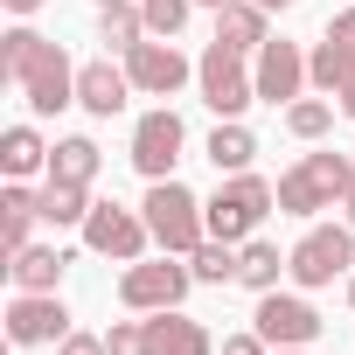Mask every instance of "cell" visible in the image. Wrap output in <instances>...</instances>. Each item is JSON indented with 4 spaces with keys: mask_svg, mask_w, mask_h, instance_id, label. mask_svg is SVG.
I'll return each mask as SVG.
<instances>
[{
    "mask_svg": "<svg viewBox=\"0 0 355 355\" xmlns=\"http://www.w3.org/2000/svg\"><path fill=\"white\" fill-rule=\"evenodd\" d=\"M258 8H265V15H279V8H300V0H258Z\"/></svg>",
    "mask_w": 355,
    "mask_h": 355,
    "instance_id": "cell-36",
    "label": "cell"
},
{
    "mask_svg": "<svg viewBox=\"0 0 355 355\" xmlns=\"http://www.w3.org/2000/svg\"><path fill=\"white\" fill-rule=\"evenodd\" d=\"M327 35H341V42H355V8H341V15L327 21Z\"/></svg>",
    "mask_w": 355,
    "mask_h": 355,
    "instance_id": "cell-32",
    "label": "cell"
},
{
    "mask_svg": "<svg viewBox=\"0 0 355 355\" xmlns=\"http://www.w3.org/2000/svg\"><path fill=\"white\" fill-rule=\"evenodd\" d=\"M125 77H132V91H146V98H174V91L196 77V63L174 49L167 35H146V42L125 49Z\"/></svg>",
    "mask_w": 355,
    "mask_h": 355,
    "instance_id": "cell-9",
    "label": "cell"
},
{
    "mask_svg": "<svg viewBox=\"0 0 355 355\" xmlns=\"http://www.w3.org/2000/svg\"><path fill=\"white\" fill-rule=\"evenodd\" d=\"M35 223H42V189L8 182V196H0V237H8V258L21 244H35Z\"/></svg>",
    "mask_w": 355,
    "mask_h": 355,
    "instance_id": "cell-15",
    "label": "cell"
},
{
    "mask_svg": "<svg viewBox=\"0 0 355 355\" xmlns=\"http://www.w3.org/2000/svg\"><path fill=\"white\" fill-rule=\"evenodd\" d=\"M63 251L56 244H21L15 251V265H8V279H15V293H56L63 286Z\"/></svg>",
    "mask_w": 355,
    "mask_h": 355,
    "instance_id": "cell-16",
    "label": "cell"
},
{
    "mask_svg": "<svg viewBox=\"0 0 355 355\" xmlns=\"http://www.w3.org/2000/svg\"><path fill=\"white\" fill-rule=\"evenodd\" d=\"M348 77H355V42H341V35H320V49L306 56V84H313L320 98H334Z\"/></svg>",
    "mask_w": 355,
    "mask_h": 355,
    "instance_id": "cell-20",
    "label": "cell"
},
{
    "mask_svg": "<svg viewBox=\"0 0 355 355\" xmlns=\"http://www.w3.org/2000/svg\"><path fill=\"white\" fill-rule=\"evenodd\" d=\"M98 42L105 49H132V42H146V15H139V0H125V8H98Z\"/></svg>",
    "mask_w": 355,
    "mask_h": 355,
    "instance_id": "cell-25",
    "label": "cell"
},
{
    "mask_svg": "<svg viewBox=\"0 0 355 355\" xmlns=\"http://www.w3.org/2000/svg\"><path fill=\"white\" fill-rule=\"evenodd\" d=\"M182 146H189V125H182V112L174 105H153L139 125H132V167L146 174V182H167L174 174V160H182Z\"/></svg>",
    "mask_w": 355,
    "mask_h": 355,
    "instance_id": "cell-8",
    "label": "cell"
},
{
    "mask_svg": "<svg viewBox=\"0 0 355 355\" xmlns=\"http://www.w3.org/2000/svg\"><path fill=\"white\" fill-rule=\"evenodd\" d=\"M341 223H348V230H355V189H348V196H341Z\"/></svg>",
    "mask_w": 355,
    "mask_h": 355,
    "instance_id": "cell-35",
    "label": "cell"
},
{
    "mask_svg": "<svg viewBox=\"0 0 355 355\" xmlns=\"http://www.w3.org/2000/svg\"><path fill=\"white\" fill-rule=\"evenodd\" d=\"M0 77L21 84L35 119H56L63 105H77V63L63 56V42L35 35L28 21H15L8 35H0Z\"/></svg>",
    "mask_w": 355,
    "mask_h": 355,
    "instance_id": "cell-1",
    "label": "cell"
},
{
    "mask_svg": "<svg viewBox=\"0 0 355 355\" xmlns=\"http://www.w3.org/2000/svg\"><path fill=\"white\" fill-rule=\"evenodd\" d=\"M334 105H341V112H348V119H355V77H348V84H341V91H334Z\"/></svg>",
    "mask_w": 355,
    "mask_h": 355,
    "instance_id": "cell-33",
    "label": "cell"
},
{
    "mask_svg": "<svg viewBox=\"0 0 355 355\" xmlns=\"http://www.w3.org/2000/svg\"><path fill=\"white\" fill-rule=\"evenodd\" d=\"M189 286H196V265H189V258H174V251H160V258L125 265L119 300H125L132 313H160V306H182V300H189Z\"/></svg>",
    "mask_w": 355,
    "mask_h": 355,
    "instance_id": "cell-6",
    "label": "cell"
},
{
    "mask_svg": "<svg viewBox=\"0 0 355 355\" xmlns=\"http://www.w3.org/2000/svg\"><path fill=\"white\" fill-rule=\"evenodd\" d=\"M0 167H8V182L49 174V139H42L35 125H8V132H0Z\"/></svg>",
    "mask_w": 355,
    "mask_h": 355,
    "instance_id": "cell-17",
    "label": "cell"
},
{
    "mask_svg": "<svg viewBox=\"0 0 355 355\" xmlns=\"http://www.w3.org/2000/svg\"><path fill=\"white\" fill-rule=\"evenodd\" d=\"M196 91L216 119H244V105H258V77L244 70V49L230 42H209L202 63H196Z\"/></svg>",
    "mask_w": 355,
    "mask_h": 355,
    "instance_id": "cell-5",
    "label": "cell"
},
{
    "mask_svg": "<svg viewBox=\"0 0 355 355\" xmlns=\"http://www.w3.org/2000/svg\"><path fill=\"white\" fill-rule=\"evenodd\" d=\"M251 327L272 341V348H313L320 341V313L300 300V293H258V313H251Z\"/></svg>",
    "mask_w": 355,
    "mask_h": 355,
    "instance_id": "cell-10",
    "label": "cell"
},
{
    "mask_svg": "<svg viewBox=\"0 0 355 355\" xmlns=\"http://www.w3.org/2000/svg\"><path fill=\"white\" fill-rule=\"evenodd\" d=\"M272 355H306V348H272Z\"/></svg>",
    "mask_w": 355,
    "mask_h": 355,
    "instance_id": "cell-39",
    "label": "cell"
},
{
    "mask_svg": "<svg viewBox=\"0 0 355 355\" xmlns=\"http://www.w3.org/2000/svg\"><path fill=\"white\" fill-rule=\"evenodd\" d=\"M189 265H196V286H230V279H237V244L209 237V244H202Z\"/></svg>",
    "mask_w": 355,
    "mask_h": 355,
    "instance_id": "cell-27",
    "label": "cell"
},
{
    "mask_svg": "<svg viewBox=\"0 0 355 355\" xmlns=\"http://www.w3.org/2000/svg\"><path fill=\"white\" fill-rule=\"evenodd\" d=\"M98 8H125V0H98Z\"/></svg>",
    "mask_w": 355,
    "mask_h": 355,
    "instance_id": "cell-40",
    "label": "cell"
},
{
    "mask_svg": "<svg viewBox=\"0 0 355 355\" xmlns=\"http://www.w3.org/2000/svg\"><path fill=\"white\" fill-rule=\"evenodd\" d=\"M223 355H272V341L251 327V334H223Z\"/></svg>",
    "mask_w": 355,
    "mask_h": 355,
    "instance_id": "cell-31",
    "label": "cell"
},
{
    "mask_svg": "<svg viewBox=\"0 0 355 355\" xmlns=\"http://www.w3.org/2000/svg\"><path fill=\"white\" fill-rule=\"evenodd\" d=\"M272 209H279V189L265 182V174H251V167H244V174H230V182H223V189L202 202L209 237H223V244H244V237H251V230H258Z\"/></svg>",
    "mask_w": 355,
    "mask_h": 355,
    "instance_id": "cell-3",
    "label": "cell"
},
{
    "mask_svg": "<svg viewBox=\"0 0 355 355\" xmlns=\"http://www.w3.org/2000/svg\"><path fill=\"white\" fill-rule=\"evenodd\" d=\"M334 112H341L334 98H293V105H286V132H293V139H327Z\"/></svg>",
    "mask_w": 355,
    "mask_h": 355,
    "instance_id": "cell-26",
    "label": "cell"
},
{
    "mask_svg": "<svg viewBox=\"0 0 355 355\" xmlns=\"http://www.w3.org/2000/svg\"><path fill=\"white\" fill-rule=\"evenodd\" d=\"M189 8L196 0H139V15H146V35H182V21H189Z\"/></svg>",
    "mask_w": 355,
    "mask_h": 355,
    "instance_id": "cell-28",
    "label": "cell"
},
{
    "mask_svg": "<svg viewBox=\"0 0 355 355\" xmlns=\"http://www.w3.org/2000/svg\"><path fill=\"white\" fill-rule=\"evenodd\" d=\"M105 348H112V355H153V341H146V320H112Z\"/></svg>",
    "mask_w": 355,
    "mask_h": 355,
    "instance_id": "cell-29",
    "label": "cell"
},
{
    "mask_svg": "<svg viewBox=\"0 0 355 355\" xmlns=\"http://www.w3.org/2000/svg\"><path fill=\"white\" fill-rule=\"evenodd\" d=\"M77 230H84V244H91L98 258H119V265H139V258H146V244H153L146 216H139V209H125V202H91V216H84Z\"/></svg>",
    "mask_w": 355,
    "mask_h": 355,
    "instance_id": "cell-7",
    "label": "cell"
},
{
    "mask_svg": "<svg viewBox=\"0 0 355 355\" xmlns=\"http://www.w3.org/2000/svg\"><path fill=\"white\" fill-rule=\"evenodd\" d=\"M0 8H8V15H21V21H28V15L42 8V0H0Z\"/></svg>",
    "mask_w": 355,
    "mask_h": 355,
    "instance_id": "cell-34",
    "label": "cell"
},
{
    "mask_svg": "<svg viewBox=\"0 0 355 355\" xmlns=\"http://www.w3.org/2000/svg\"><path fill=\"white\" fill-rule=\"evenodd\" d=\"M286 272H293V286H334V279H348L355 272V230L348 223H306V237L286 251Z\"/></svg>",
    "mask_w": 355,
    "mask_h": 355,
    "instance_id": "cell-4",
    "label": "cell"
},
{
    "mask_svg": "<svg viewBox=\"0 0 355 355\" xmlns=\"http://www.w3.org/2000/svg\"><path fill=\"white\" fill-rule=\"evenodd\" d=\"M279 272H286L279 244H265V237H244V244H237V286H251V293H279Z\"/></svg>",
    "mask_w": 355,
    "mask_h": 355,
    "instance_id": "cell-21",
    "label": "cell"
},
{
    "mask_svg": "<svg viewBox=\"0 0 355 355\" xmlns=\"http://www.w3.org/2000/svg\"><path fill=\"white\" fill-rule=\"evenodd\" d=\"M125 98H132V77H125V63H112V56H98V63H77V105H84L91 119H112V112H125Z\"/></svg>",
    "mask_w": 355,
    "mask_h": 355,
    "instance_id": "cell-13",
    "label": "cell"
},
{
    "mask_svg": "<svg viewBox=\"0 0 355 355\" xmlns=\"http://www.w3.org/2000/svg\"><path fill=\"white\" fill-rule=\"evenodd\" d=\"M216 42L258 56V49L272 42V35H265V8H258V0H230V8H216Z\"/></svg>",
    "mask_w": 355,
    "mask_h": 355,
    "instance_id": "cell-18",
    "label": "cell"
},
{
    "mask_svg": "<svg viewBox=\"0 0 355 355\" xmlns=\"http://www.w3.org/2000/svg\"><path fill=\"white\" fill-rule=\"evenodd\" d=\"M139 216H146L153 244H160V251H174V258H196V251L209 244L202 196H196V189H182L174 174H167V182H146V202H139Z\"/></svg>",
    "mask_w": 355,
    "mask_h": 355,
    "instance_id": "cell-2",
    "label": "cell"
},
{
    "mask_svg": "<svg viewBox=\"0 0 355 355\" xmlns=\"http://www.w3.org/2000/svg\"><path fill=\"white\" fill-rule=\"evenodd\" d=\"M348 306H355V272H348Z\"/></svg>",
    "mask_w": 355,
    "mask_h": 355,
    "instance_id": "cell-38",
    "label": "cell"
},
{
    "mask_svg": "<svg viewBox=\"0 0 355 355\" xmlns=\"http://www.w3.org/2000/svg\"><path fill=\"white\" fill-rule=\"evenodd\" d=\"M202 153H209V167H216V174H244V167L258 160V132H251V125H237V119H216V132H209V146H202Z\"/></svg>",
    "mask_w": 355,
    "mask_h": 355,
    "instance_id": "cell-19",
    "label": "cell"
},
{
    "mask_svg": "<svg viewBox=\"0 0 355 355\" xmlns=\"http://www.w3.org/2000/svg\"><path fill=\"white\" fill-rule=\"evenodd\" d=\"M279 209H286V216H320V209H334V202L320 196V182L306 174V160L279 174Z\"/></svg>",
    "mask_w": 355,
    "mask_h": 355,
    "instance_id": "cell-24",
    "label": "cell"
},
{
    "mask_svg": "<svg viewBox=\"0 0 355 355\" xmlns=\"http://www.w3.org/2000/svg\"><path fill=\"white\" fill-rule=\"evenodd\" d=\"M70 334V306L56 293H15L8 300V341L15 348H56Z\"/></svg>",
    "mask_w": 355,
    "mask_h": 355,
    "instance_id": "cell-11",
    "label": "cell"
},
{
    "mask_svg": "<svg viewBox=\"0 0 355 355\" xmlns=\"http://www.w3.org/2000/svg\"><path fill=\"white\" fill-rule=\"evenodd\" d=\"M196 8H230V0H196Z\"/></svg>",
    "mask_w": 355,
    "mask_h": 355,
    "instance_id": "cell-37",
    "label": "cell"
},
{
    "mask_svg": "<svg viewBox=\"0 0 355 355\" xmlns=\"http://www.w3.org/2000/svg\"><path fill=\"white\" fill-rule=\"evenodd\" d=\"M251 77H258V98H265V105H293V98L306 91V49L286 42V35H272V42L258 49Z\"/></svg>",
    "mask_w": 355,
    "mask_h": 355,
    "instance_id": "cell-12",
    "label": "cell"
},
{
    "mask_svg": "<svg viewBox=\"0 0 355 355\" xmlns=\"http://www.w3.org/2000/svg\"><path fill=\"white\" fill-rule=\"evenodd\" d=\"M91 216V189L84 182H42V223H56V230H70V223H84Z\"/></svg>",
    "mask_w": 355,
    "mask_h": 355,
    "instance_id": "cell-23",
    "label": "cell"
},
{
    "mask_svg": "<svg viewBox=\"0 0 355 355\" xmlns=\"http://www.w3.org/2000/svg\"><path fill=\"white\" fill-rule=\"evenodd\" d=\"M98 160H105V153H98V139H84V132L49 146V174H56V182H84V189H91V182H98Z\"/></svg>",
    "mask_w": 355,
    "mask_h": 355,
    "instance_id": "cell-22",
    "label": "cell"
},
{
    "mask_svg": "<svg viewBox=\"0 0 355 355\" xmlns=\"http://www.w3.org/2000/svg\"><path fill=\"white\" fill-rule=\"evenodd\" d=\"M56 355H112V348H105V334H77V327H70V334L56 341Z\"/></svg>",
    "mask_w": 355,
    "mask_h": 355,
    "instance_id": "cell-30",
    "label": "cell"
},
{
    "mask_svg": "<svg viewBox=\"0 0 355 355\" xmlns=\"http://www.w3.org/2000/svg\"><path fill=\"white\" fill-rule=\"evenodd\" d=\"M146 341H153V355H216L209 327H202V320H189L182 306H160V313H146Z\"/></svg>",
    "mask_w": 355,
    "mask_h": 355,
    "instance_id": "cell-14",
    "label": "cell"
}]
</instances>
